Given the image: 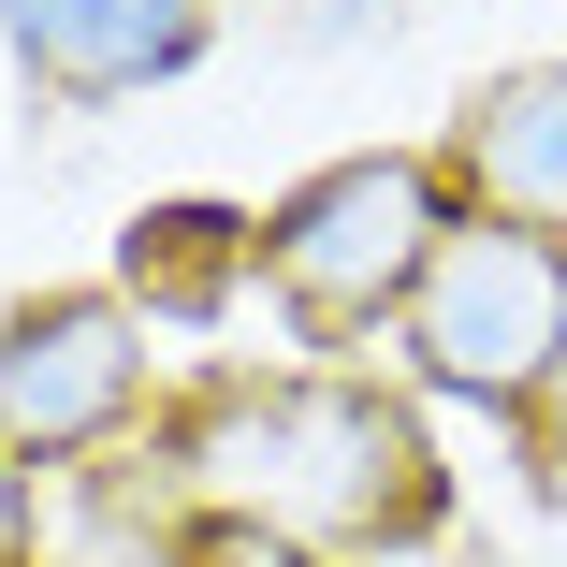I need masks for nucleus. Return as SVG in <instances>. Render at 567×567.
<instances>
[{
	"label": "nucleus",
	"mask_w": 567,
	"mask_h": 567,
	"mask_svg": "<svg viewBox=\"0 0 567 567\" xmlns=\"http://www.w3.org/2000/svg\"><path fill=\"white\" fill-rule=\"evenodd\" d=\"M393 350L422 393L451 408H495L509 436L553 422V379H567V248L553 234H509V218H451L408 320H393Z\"/></svg>",
	"instance_id": "obj_3"
},
{
	"label": "nucleus",
	"mask_w": 567,
	"mask_h": 567,
	"mask_svg": "<svg viewBox=\"0 0 567 567\" xmlns=\"http://www.w3.org/2000/svg\"><path fill=\"white\" fill-rule=\"evenodd\" d=\"M146 408V320L117 291H30L0 306V466H73L132 436Z\"/></svg>",
	"instance_id": "obj_4"
},
{
	"label": "nucleus",
	"mask_w": 567,
	"mask_h": 567,
	"mask_svg": "<svg viewBox=\"0 0 567 567\" xmlns=\"http://www.w3.org/2000/svg\"><path fill=\"white\" fill-rule=\"evenodd\" d=\"M248 277H262V218L248 204H146L132 234H117V306L132 320H175V334L234 320Z\"/></svg>",
	"instance_id": "obj_7"
},
{
	"label": "nucleus",
	"mask_w": 567,
	"mask_h": 567,
	"mask_svg": "<svg viewBox=\"0 0 567 567\" xmlns=\"http://www.w3.org/2000/svg\"><path fill=\"white\" fill-rule=\"evenodd\" d=\"M0 44L44 102H146L218 44V0H0Z\"/></svg>",
	"instance_id": "obj_5"
},
{
	"label": "nucleus",
	"mask_w": 567,
	"mask_h": 567,
	"mask_svg": "<svg viewBox=\"0 0 567 567\" xmlns=\"http://www.w3.org/2000/svg\"><path fill=\"white\" fill-rule=\"evenodd\" d=\"M0 567H30V466H0Z\"/></svg>",
	"instance_id": "obj_9"
},
{
	"label": "nucleus",
	"mask_w": 567,
	"mask_h": 567,
	"mask_svg": "<svg viewBox=\"0 0 567 567\" xmlns=\"http://www.w3.org/2000/svg\"><path fill=\"white\" fill-rule=\"evenodd\" d=\"M161 567H334V553L291 538V524H262V509H189V524L161 538Z\"/></svg>",
	"instance_id": "obj_8"
},
{
	"label": "nucleus",
	"mask_w": 567,
	"mask_h": 567,
	"mask_svg": "<svg viewBox=\"0 0 567 567\" xmlns=\"http://www.w3.org/2000/svg\"><path fill=\"white\" fill-rule=\"evenodd\" d=\"M451 218H466V204H451V175L422 146L320 161L262 218V291H277V320L306 334V350H364V334L408 320V291H422V262H436Z\"/></svg>",
	"instance_id": "obj_2"
},
{
	"label": "nucleus",
	"mask_w": 567,
	"mask_h": 567,
	"mask_svg": "<svg viewBox=\"0 0 567 567\" xmlns=\"http://www.w3.org/2000/svg\"><path fill=\"white\" fill-rule=\"evenodd\" d=\"M451 204L466 218H509V234H553L567 248V59H509L466 87V117L436 146Z\"/></svg>",
	"instance_id": "obj_6"
},
{
	"label": "nucleus",
	"mask_w": 567,
	"mask_h": 567,
	"mask_svg": "<svg viewBox=\"0 0 567 567\" xmlns=\"http://www.w3.org/2000/svg\"><path fill=\"white\" fill-rule=\"evenodd\" d=\"M175 466L218 481V509H262L291 538H320L334 567L350 553H422L451 524V466L408 393L350 379V364H291V379H218L189 408Z\"/></svg>",
	"instance_id": "obj_1"
}]
</instances>
